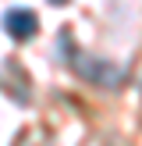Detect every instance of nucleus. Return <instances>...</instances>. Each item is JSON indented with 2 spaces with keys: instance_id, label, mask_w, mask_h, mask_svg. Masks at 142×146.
Returning <instances> with one entry per match:
<instances>
[{
  "instance_id": "nucleus-1",
  "label": "nucleus",
  "mask_w": 142,
  "mask_h": 146,
  "mask_svg": "<svg viewBox=\"0 0 142 146\" xmlns=\"http://www.w3.org/2000/svg\"><path fill=\"white\" fill-rule=\"evenodd\" d=\"M4 29L14 36V39H28V36L39 29V21H36V14L32 11H25V7H18V11H7V18H4Z\"/></svg>"
},
{
  "instance_id": "nucleus-2",
  "label": "nucleus",
  "mask_w": 142,
  "mask_h": 146,
  "mask_svg": "<svg viewBox=\"0 0 142 146\" xmlns=\"http://www.w3.org/2000/svg\"><path fill=\"white\" fill-rule=\"evenodd\" d=\"M50 4H64V0H50Z\"/></svg>"
}]
</instances>
